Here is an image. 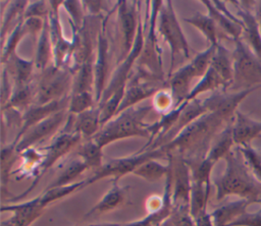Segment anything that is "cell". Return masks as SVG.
<instances>
[{
  "instance_id": "1",
  "label": "cell",
  "mask_w": 261,
  "mask_h": 226,
  "mask_svg": "<svg viewBox=\"0 0 261 226\" xmlns=\"http://www.w3.org/2000/svg\"><path fill=\"white\" fill-rule=\"evenodd\" d=\"M229 122L215 113H206L185 127L172 140L160 148L166 154L173 153L182 156L187 162L203 160L206 158L214 137Z\"/></svg>"
},
{
  "instance_id": "2",
  "label": "cell",
  "mask_w": 261,
  "mask_h": 226,
  "mask_svg": "<svg viewBox=\"0 0 261 226\" xmlns=\"http://www.w3.org/2000/svg\"><path fill=\"white\" fill-rule=\"evenodd\" d=\"M223 173L213 180L216 188V200L219 202L226 196L237 195L240 199L258 204L261 196V182H259L247 166L240 150H233L224 158Z\"/></svg>"
},
{
  "instance_id": "3",
  "label": "cell",
  "mask_w": 261,
  "mask_h": 226,
  "mask_svg": "<svg viewBox=\"0 0 261 226\" xmlns=\"http://www.w3.org/2000/svg\"><path fill=\"white\" fill-rule=\"evenodd\" d=\"M153 109L151 104L134 106L120 112L104 124L93 139L102 149L113 142L127 137L141 136L149 139V124H146L144 119Z\"/></svg>"
},
{
  "instance_id": "4",
  "label": "cell",
  "mask_w": 261,
  "mask_h": 226,
  "mask_svg": "<svg viewBox=\"0 0 261 226\" xmlns=\"http://www.w3.org/2000/svg\"><path fill=\"white\" fill-rule=\"evenodd\" d=\"M233 43V80L227 92L236 93L261 88V60L242 39Z\"/></svg>"
},
{
  "instance_id": "5",
  "label": "cell",
  "mask_w": 261,
  "mask_h": 226,
  "mask_svg": "<svg viewBox=\"0 0 261 226\" xmlns=\"http://www.w3.org/2000/svg\"><path fill=\"white\" fill-rule=\"evenodd\" d=\"M157 24V30L159 34L170 47L171 59L167 73L168 78L173 73L174 63L176 57L179 54L182 55L185 58H191L190 45L180 27L171 1H163V4L158 14Z\"/></svg>"
},
{
  "instance_id": "6",
  "label": "cell",
  "mask_w": 261,
  "mask_h": 226,
  "mask_svg": "<svg viewBox=\"0 0 261 226\" xmlns=\"http://www.w3.org/2000/svg\"><path fill=\"white\" fill-rule=\"evenodd\" d=\"M162 4L163 1L159 0L149 2V16L146 19L149 23L147 27L148 32L145 35L144 47L138 59V70L163 80L162 52L155 33L158 14Z\"/></svg>"
},
{
  "instance_id": "7",
  "label": "cell",
  "mask_w": 261,
  "mask_h": 226,
  "mask_svg": "<svg viewBox=\"0 0 261 226\" xmlns=\"http://www.w3.org/2000/svg\"><path fill=\"white\" fill-rule=\"evenodd\" d=\"M81 140H82V136L79 133L68 131V130H63L62 132L54 136L51 144L44 149V153H43L44 157L42 159V162L40 163V165L35 171L34 180L32 181L31 185L20 194L9 199L8 202H10L11 204H14L24 199L37 186L38 182L40 181L42 176L48 171V169H50L58 160L64 157L73 147L79 145Z\"/></svg>"
},
{
  "instance_id": "8",
  "label": "cell",
  "mask_w": 261,
  "mask_h": 226,
  "mask_svg": "<svg viewBox=\"0 0 261 226\" xmlns=\"http://www.w3.org/2000/svg\"><path fill=\"white\" fill-rule=\"evenodd\" d=\"M73 83V73L67 67H57L50 65L41 72V77L37 86L35 104L43 105L66 96L71 93Z\"/></svg>"
},
{
  "instance_id": "9",
  "label": "cell",
  "mask_w": 261,
  "mask_h": 226,
  "mask_svg": "<svg viewBox=\"0 0 261 226\" xmlns=\"http://www.w3.org/2000/svg\"><path fill=\"white\" fill-rule=\"evenodd\" d=\"M164 156H167V154L161 148H158L155 150L138 152L132 156L123 158L109 159L99 170L95 171L91 177L86 179V186L105 177H112L113 180L119 181L122 176L128 173H134V171L143 163L152 159H159Z\"/></svg>"
},
{
  "instance_id": "10",
  "label": "cell",
  "mask_w": 261,
  "mask_h": 226,
  "mask_svg": "<svg viewBox=\"0 0 261 226\" xmlns=\"http://www.w3.org/2000/svg\"><path fill=\"white\" fill-rule=\"evenodd\" d=\"M114 8L107 14L100 18V26L96 41V54L94 61V75H95V100L97 105L101 101L102 95L107 86L109 71V56H110V42L107 32V22L113 13Z\"/></svg>"
},
{
  "instance_id": "11",
  "label": "cell",
  "mask_w": 261,
  "mask_h": 226,
  "mask_svg": "<svg viewBox=\"0 0 261 226\" xmlns=\"http://www.w3.org/2000/svg\"><path fill=\"white\" fill-rule=\"evenodd\" d=\"M139 2L136 1H118L117 2V16L118 30L120 33L119 39V55L117 64H119L133 50L139 25L141 22L140 13L138 11Z\"/></svg>"
},
{
  "instance_id": "12",
  "label": "cell",
  "mask_w": 261,
  "mask_h": 226,
  "mask_svg": "<svg viewBox=\"0 0 261 226\" xmlns=\"http://www.w3.org/2000/svg\"><path fill=\"white\" fill-rule=\"evenodd\" d=\"M167 155L171 157L172 162V208L173 210H190V196L192 186L191 168L182 156L173 153H168Z\"/></svg>"
},
{
  "instance_id": "13",
  "label": "cell",
  "mask_w": 261,
  "mask_h": 226,
  "mask_svg": "<svg viewBox=\"0 0 261 226\" xmlns=\"http://www.w3.org/2000/svg\"><path fill=\"white\" fill-rule=\"evenodd\" d=\"M144 42H145V26L142 23V20L139 25L138 30V35L133 47V50L130 53L127 55L125 59H123L116 67V69L113 71L112 76L110 77L109 81L107 82V86L105 88V91L102 95L101 101L99 104L105 102L108 98H110L117 90L121 88H125L126 83L129 79V72L132 67L134 66L135 62L138 61L143 47H144ZM98 104V105H99Z\"/></svg>"
},
{
  "instance_id": "14",
  "label": "cell",
  "mask_w": 261,
  "mask_h": 226,
  "mask_svg": "<svg viewBox=\"0 0 261 226\" xmlns=\"http://www.w3.org/2000/svg\"><path fill=\"white\" fill-rule=\"evenodd\" d=\"M68 116L67 109L62 110L32 126L19 138H14L12 140L16 146V151L20 154L23 151L33 148L34 145L53 135L64 122H67Z\"/></svg>"
},
{
  "instance_id": "15",
  "label": "cell",
  "mask_w": 261,
  "mask_h": 226,
  "mask_svg": "<svg viewBox=\"0 0 261 226\" xmlns=\"http://www.w3.org/2000/svg\"><path fill=\"white\" fill-rule=\"evenodd\" d=\"M259 88H253L250 90H245L241 92L230 93L216 91L210 97L203 100V103L209 112L215 113L227 122L231 121L238 110L239 104L251 93Z\"/></svg>"
},
{
  "instance_id": "16",
  "label": "cell",
  "mask_w": 261,
  "mask_h": 226,
  "mask_svg": "<svg viewBox=\"0 0 261 226\" xmlns=\"http://www.w3.org/2000/svg\"><path fill=\"white\" fill-rule=\"evenodd\" d=\"M207 9L208 15L214 20L217 27L221 29L227 37L233 42L240 40L243 35V22L233 13H231L225 6L223 1H200Z\"/></svg>"
},
{
  "instance_id": "17",
  "label": "cell",
  "mask_w": 261,
  "mask_h": 226,
  "mask_svg": "<svg viewBox=\"0 0 261 226\" xmlns=\"http://www.w3.org/2000/svg\"><path fill=\"white\" fill-rule=\"evenodd\" d=\"M69 99H70V95L47 104H43V105L34 104L33 106H31L27 111L22 113L21 126L15 138H19L32 126L43 121L44 119L48 118L52 114L62 110H66L68 108Z\"/></svg>"
},
{
  "instance_id": "18",
  "label": "cell",
  "mask_w": 261,
  "mask_h": 226,
  "mask_svg": "<svg viewBox=\"0 0 261 226\" xmlns=\"http://www.w3.org/2000/svg\"><path fill=\"white\" fill-rule=\"evenodd\" d=\"M74 116L73 119V115L69 114L64 130L79 133L84 139L93 138L102 127L98 106Z\"/></svg>"
},
{
  "instance_id": "19",
  "label": "cell",
  "mask_w": 261,
  "mask_h": 226,
  "mask_svg": "<svg viewBox=\"0 0 261 226\" xmlns=\"http://www.w3.org/2000/svg\"><path fill=\"white\" fill-rule=\"evenodd\" d=\"M45 207L41 202L40 195L35 199L23 202L1 206V212H11L12 220L16 226H30L44 212Z\"/></svg>"
},
{
  "instance_id": "20",
  "label": "cell",
  "mask_w": 261,
  "mask_h": 226,
  "mask_svg": "<svg viewBox=\"0 0 261 226\" xmlns=\"http://www.w3.org/2000/svg\"><path fill=\"white\" fill-rule=\"evenodd\" d=\"M237 8L236 15L243 22L242 40L252 50V52L261 60V32L254 13L242 8L238 1H230Z\"/></svg>"
},
{
  "instance_id": "21",
  "label": "cell",
  "mask_w": 261,
  "mask_h": 226,
  "mask_svg": "<svg viewBox=\"0 0 261 226\" xmlns=\"http://www.w3.org/2000/svg\"><path fill=\"white\" fill-rule=\"evenodd\" d=\"M232 138L236 147L250 145L261 135V121L252 119L249 115L237 110L232 120Z\"/></svg>"
},
{
  "instance_id": "22",
  "label": "cell",
  "mask_w": 261,
  "mask_h": 226,
  "mask_svg": "<svg viewBox=\"0 0 261 226\" xmlns=\"http://www.w3.org/2000/svg\"><path fill=\"white\" fill-rule=\"evenodd\" d=\"M196 77V74L191 66V64H186L181 66L176 71L167 78L169 83V92L172 96L174 107L179 106L184 103L190 94V86L193 78Z\"/></svg>"
},
{
  "instance_id": "23",
  "label": "cell",
  "mask_w": 261,
  "mask_h": 226,
  "mask_svg": "<svg viewBox=\"0 0 261 226\" xmlns=\"http://www.w3.org/2000/svg\"><path fill=\"white\" fill-rule=\"evenodd\" d=\"M206 113H208V111H207L203 101L198 100V99H195L192 101H187L176 123L170 129V131L164 136V138L162 139V142L160 144V147H162V146L166 145L167 143H169L170 140H172L185 127H187L193 121H195L196 119H198L199 117L203 116Z\"/></svg>"
},
{
  "instance_id": "24",
  "label": "cell",
  "mask_w": 261,
  "mask_h": 226,
  "mask_svg": "<svg viewBox=\"0 0 261 226\" xmlns=\"http://www.w3.org/2000/svg\"><path fill=\"white\" fill-rule=\"evenodd\" d=\"M252 201L240 199L229 202L223 206L216 208L210 213L214 226H228L236 221L240 216L247 212L249 206L253 205Z\"/></svg>"
},
{
  "instance_id": "25",
  "label": "cell",
  "mask_w": 261,
  "mask_h": 226,
  "mask_svg": "<svg viewBox=\"0 0 261 226\" xmlns=\"http://www.w3.org/2000/svg\"><path fill=\"white\" fill-rule=\"evenodd\" d=\"M210 66L220 75L228 91L233 80L232 51H229L219 42L215 48Z\"/></svg>"
},
{
  "instance_id": "26",
  "label": "cell",
  "mask_w": 261,
  "mask_h": 226,
  "mask_svg": "<svg viewBox=\"0 0 261 226\" xmlns=\"http://www.w3.org/2000/svg\"><path fill=\"white\" fill-rule=\"evenodd\" d=\"M233 120V119H232ZM232 121H230L213 139L206 158L216 164L220 159H224L236 147L232 138Z\"/></svg>"
},
{
  "instance_id": "27",
  "label": "cell",
  "mask_w": 261,
  "mask_h": 226,
  "mask_svg": "<svg viewBox=\"0 0 261 226\" xmlns=\"http://www.w3.org/2000/svg\"><path fill=\"white\" fill-rule=\"evenodd\" d=\"M50 61L53 62V47H52V42L50 37L48 19L46 18L44 27L38 38L36 58L34 60L35 67L38 71L43 72L50 65H52L49 63Z\"/></svg>"
},
{
  "instance_id": "28",
  "label": "cell",
  "mask_w": 261,
  "mask_h": 226,
  "mask_svg": "<svg viewBox=\"0 0 261 226\" xmlns=\"http://www.w3.org/2000/svg\"><path fill=\"white\" fill-rule=\"evenodd\" d=\"M211 191V183L201 180L192 179L191 196H190V213L194 219L200 214L207 211V204Z\"/></svg>"
},
{
  "instance_id": "29",
  "label": "cell",
  "mask_w": 261,
  "mask_h": 226,
  "mask_svg": "<svg viewBox=\"0 0 261 226\" xmlns=\"http://www.w3.org/2000/svg\"><path fill=\"white\" fill-rule=\"evenodd\" d=\"M227 92V87L220 75L210 66L207 72L200 78V80L191 89L186 101H192L197 99V97L206 92H216V91Z\"/></svg>"
},
{
  "instance_id": "30",
  "label": "cell",
  "mask_w": 261,
  "mask_h": 226,
  "mask_svg": "<svg viewBox=\"0 0 261 226\" xmlns=\"http://www.w3.org/2000/svg\"><path fill=\"white\" fill-rule=\"evenodd\" d=\"M37 89L32 88V84H25L21 87H14L13 93L7 102V104L2 107L3 109H12L20 112L21 110L27 111L31 106L35 104Z\"/></svg>"
},
{
  "instance_id": "31",
  "label": "cell",
  "mask_w": 261,
  "mask_h": 226,
  "mask_svg": "<svg viewBox=\"0 0 261 226\" xmlns=\"http://www.w3.org/2000/svg\"><path fill=\"white\" fill-rule=\"evenodd\" d=\"M11 63L9 73L12 74L14 80V87H21L31 83L33 72L35 67V62L33 60H27L21 58L16 53L6 62Z\"/></svg>"
},
{
  "instance_id": "32",
  "label": "cell",
  "mask_w": 261,
  "mask_h": 226,
  "mask_svg": "<svg viewBox=\"0 0 261 226\" xmlns=\"http://www.w3.org/2000/svg\"><path fill=\"white\" fill-rule=\"evenodd\" d=\"M124 200V188L119 186L118 180H112L111 187L103 195V197L89 211L87 216L95 213L101 214L109 212L120 205Z\"/></svg>"
},
{
  "instance_id": "33",
  "label": "cell",
  "mask_w": 261,
  "mask_h": 226,
  "mask_svg": "<svg viewBox=\"0 0 261 226\" xmlns=\"http://www.w3.org/2000/svg\"><path fill=\"white\" fill-rule=\"evenodd\" d=\"M184 20L189 24L193 25L194 27H196L197 30H199L206 38V40L210 43V45L216 46L219 43L217 25L208 14L196 12L191 17L184 18Z\"/></svg>"
},
{
  "instance_id": "34",
  "label": "cell",
  "mask_w": 261,
  "mask_h": 226,
  "mask_svg": "<svg viewBox=\"0 0 261 226\" xmlns=\"http://www.w3.org/2000/svg\"><path fill=\"white\" fill-rule=\"evenodd\" d=\"M102 148L93 139H85L79 147H77V155L80 159H82L89 169H93L95 171L99 170L103 166L102 158Z\"/></svg>"
},
{
  "instance_id": "35",
  "label": "cell",
  "mask_w": 261,
  "mask_h": 226,
  "mask_svg": "<svg viewBox=\"0 0 261 226\" xmlns=\"http://www.w3.org/2000/svg\"><path fill=\"white\" fill-rule=\"evenodd\" d=\"M171 163L168 160L167 165H163L156 161V159L149 160L142 165H140L133 174L147 180L150 182H154L160 180L162 177H166L168 172L170 171Z\"/></svg>"
},
{
  "instance_id": "36",
  "label": "cell",
  "mask_w": 261,
  "mask_h": 226,
  "mask_svg": "<svg viewBox=\"0 0 261 226\" xmlns=\"http://www.w3.org/2000/svg\"><path fill=\"white\" fill-rule=\"evenodd\" d=\"M28 35V32L23 25V19H21L15 26H13L10 34L7 36L6 41L3 43L2 49V63H6L15 53L16 47L22 40L24 36Z\"/></svg>"
},
{
  "instance_id": "37",
  "label": "cell",
  "mask_w": 261,
  "mask_h": 226,
  "mask_svg": "<svg viewBox=\"0 0 261 226\" xmlns=\"http://www.w3.org/2000/svg\"><path fill=\"white\" fill-rule=\"evenodd\" d=\"M88 169L89 167L82 159L74 160L67 165V167L62 171V173L48 187H58L74 183L73 180H75Z\"/></svg>"
},
{
  "instance_id": "38",
  "label": "cell",
  "mask_w": 261,
  "mask_h": 226,
  "mask_svg": "<svg viewBox=\"0 0 261 226\" xmlns=\"http://www.w3.org/2000/svg\"><path fill=\"white\" fill-rule=\"evenodd\" d=\"M29 1H11L9 2V6L6 9V12L2 15V25H1V36L4 41L5 34L8 31L10 24L13 21L19 22L23 19L24 11L28 7Z\"/></svg>"
},
{
  "instance_id": "39",
  "label": "cell",
  "mask_w": 261,
  "mask_h": 226,
  "mask_svg": "<svg viewBox=\"0 0 261 226\" xmlns=\"http://www.w3.org/2000/svg\"><path fill=\"white\" fill-rule=\"evenodd\" d=\"M95 104L97 103L94 93L82 92L76 94H70L67 111L70 115H77L94 108Z\"/></svg>"
},
{
  "instance_id": "40",
  "label": "cell",
  "mask_w": 261,
  "mask_h": 226,
  "mask_svg": "<svg viewBox=\"0 0 261 226\" xmlns=\"http://www.w3.org/2000/svg\"><path fill=\"white\" fill-rule=\"evenodd\" d=\"M17 154L16 146L13 142L8 144L7 146H3L1 150V182L2 186L4 187L10 177L11 168L16 160Z\"/></svg>"
},
{
  "instance_id": "41",
  "label": "cell",
  "mask_w": 261,
  "mask_h": 226,
  "mask_svg": "<svg viewBox=\"0 0 261 226\" xmlns=\"http://www.w3.org/2000/svg\"><path fill=\"white\" fill-rule=\"evenodd\" d=\"M247 166L255 178L261 182V151L253 148L251 145L238 147Z\"/></svg>"
},
{
  "instance_id": "42",
  "label": "cell",
  "mask_w": 261,
  "mask_h": 226,
  "mask_svg": "<svg viewBox=\"0 0 261 226\" xmlns=\"http://www.w3.org/2000/svg\"><path fill=\"white\" fill-rule=\"evenodd\" d=\"M216 46L210 45L207 49L198 53L194 57V59L190 62L191 66H192V68H193V70L196 74V77H202L207 72V70L209 69Z\"/></svg>"
},
{
  "instance_id": "43",
  "label": "cell",
  "mask_w": 261,
  "mask_h": 226,
  "mask_svg": "<svg viewBox=\"0 0 261 226\" xmlns=\"http://www.w3.org/2000/svg\"><path fill=\"white\" fill-rule=\"evenodd\" d=\"M62 7L68 13L71 25L81 29L86 16L83 14V3L80 1H63Z\"/></svg>"
},
{
  "instance_id": "44",
  "label": "cell",
  "mask_w": 261,
  "mask_h": 226,
  "mask_svg": "<svg viewBox=\"0 0 261 226\" xmlns=\"http://www.w3.org/2000/svg\"><path fill=\"white\" fill-rule=\"evenodd\" d=\"M167 221L170 226H196L195 219L192 217L189 209L172 210Z\"/></svg>"
},
{
  "instance_id": "45",
  "label": "cell",
  "mask_w": 261,
  "mask_h": 226,
  "mask_svg": "<svg viewBox=\"0 0 261 226\" xmlns=\"http://www.w3.org/2000/svg\"><path fill=\"white\" fill-rule=\"evenodd\" d=\"M49 10H50L49 2H46V1L29 2L28 7L23 14V19L29 17H40L45 19L48 17Z\"/></svg>"
},
{
  "instance_id": "46",
  "label": "cell",
  "mask_w": 261,
  "mask_h": 226,
  "mask_svg": "<svg viewBox=\"0 0 261 226\" xmlns=\"http://www.w3.org/2000/svg\"><path fill=\"white\" fill-rule=\"evenodd\" d=\"M173 103L174 102H173V99H172V96H171L170 92L160 90L154 96L152 106H153L154 110L164 114V113H166V112H168L172 109L171 104H173Z\"/></svg>"
},
{
  "instance_id": "47",
  "label": "cell",
  "mask_w": 261,
  "mask_h": 226,
  "mask_svg": "<svg viewBox=\"0 0 261 226\" xmlns=\"http://www.w3.org/2000/svg\"><path fill=\"white\" fill-rule=\"evenodd\" d=\"M83 7L87 11V15L93 17H102L107 14L110 10H107V2L105 1H83Z\"/></svg>"
},
{
  "instance_id": "48",
  "label": "cell",
  "mask_w": 261,
  "mask_h": 226,
  "mask_svg": "<svg viewBox=\"0 0 261 226\" xmlns=\"http://www.w3.org/2000/svg\"><path fill=\"white\" fill-rule=\"evenodd\" d=\"M228 226H261V210L254 213H244Z\"/></svg>"
},
{
  "instance_id": "49",
  "label": "cell",
  "mask_w": 261,
  "mask_h": 226,
  "mask_svg": "<svg viewBox=\"0 0 261 226\" xmlns=\"http://www.w3.org/2000/svg\"><path fill=\"white\" fill-rule=\"evenodd\" d=\"M13 86L11 84V80L9 77V71L3 64V71H2V81H1V105L4 107L7 102L9 101L12 93H13Z\"/></svg>"
},
{
  "instance_id": "50",
  "label": "cell",
  "mask_w": 261,
  "mask_h": 226,
  "mask_svg": "<svg viewBox=\"0 0 261 226\" xmlns=\"http://www.w3.org/2000/svg\"><path fill=\"white\" fill-rule=\"evenodd\" d=\"M195 223H196V226H214L211 216H210V213H208L207 211L200 214L195 219Z\"/></svg>"
},
{
  "instance_id": "51",
  "label": "cell",
  "mask_w": 261,
  "mask_h": 226,
  "mask_svg": "<svg viewBox=\"0 0 261 226\" xmlns=\"http://www.w3.org/2000/svg\"><path fill=\"white\" fill-rule=\"evenodd\" d=\"M253 13L257 19V22L259 24V29L261 32V1H256L253 9Z\"/></svg>"
},
{
  "instance_id": "52",
  "label": "cell",
  "mask_w": 261,
  "mask_h": 226,
  "mask_svg": "<svg viewBox=\"0 0 261 226\" xmlns=\"http://www.w3.org/2000/svg\"><path fill=\"white\" fill-rule=\"evenodd\" d=\"M1 226H16V225H15V223L13 222L12 218L10 217V218L7 219V220H3V221L1 222Z\"/></svg>"
},
{
  "instance_id": "53",
  "label": "cell",
  "mask_w": 261,
  "mask_h": 226,
  "mask_svg": "<svg viewBox=\"0 0 261 226\" xmlns=\"http://www.w3.org/2000/svg\"><path fill=\"white\" fill-rule=\"evenodd\" d=\"M87 226H121L120 223H99V224H91Z\"/></svg>"
},
{
  "instance_id": "54",
  "label": "cell",
  "mask_w": 261,
  "mask_h": 226,
  "mask_svg": "<svg viewBox=\"0 0 261 226\" xmlns=\"http://www.w3.org/2000/svg\"><path fill=\"white\" fill-rule=\"evenodd\" d=\"M258 204H260L261 205V196L259 197V200H258Z\"/></svg>"
}]
</instances>
